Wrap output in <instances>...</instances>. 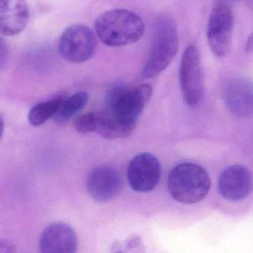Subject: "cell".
Returning <instances> with one entry per match:
<instances>
[{"instance_id":"ac0fdd59","label":"cell","mask_w":253,"mask_h":253,"mask_svg":"<svg viewBox=\"0 0 253 253\" xmlns=\"http://www.w3.org/2000/svg\"><path fill=\"white\" fill-rule=\"evenodd\" d=\"M15 247L11 242L5 240H0V253H14Z\"/></svg>"},{"instance_id":"9a60e30c","label":"cell","mask_w":253,"mask_h":253,"mask_svg":"<svg viewBox=\"0 0 253 253\" xmlns=\"http://www.w3.org/2000/svg\"><path fill=\"white\" fill-rule=\"evenodd\" d=\"M63 99L58 97L34 106L28 116L29 123L35 126H38L45 124L50 118H54L60 109Z\"/></svg>"},{"instance_id":"44dd1931","label":"cell","mask_w":253,"mask_h":253,"mask_svg":"<svg viewBox=\"0 0 253 253\" xmlns=\"http://www.w3.org/2000/svg\"><path fill=\"white\" fill-rule=\"evenodd\" d=\"M220 2H224V3H227V2H236V1H239V0H219Z\"/></svg>"},{"instance_id":"3957f363","label":"cell","mask_w":253,"mask_h":253,"mask_svg":"<svg viewBox=\"0 0 253 253\" xmlns=\"http://www.w3.org/2000/svg\"><path fill=\"white\" fill-rule=\"evenodd\" d=\"M179 47L178 32L174 19L164 14L157 20L153 42L142 71L145 79L155 78L164 72L174 60Z\"/></svg>"},{"instance_id":"d6986e66","label":"cell","mask_w":253,"mask_h":253,"mask_svg":"<svg viewBox=\"0 0 253 253\" xmlns=\"http://www.w3.org/2000/svg\"><path fill=\"white\" fill-rule=\"evenodd\" d=\"M253 35H251L247 40V45H246V51L250 54H251L253 51Z\"/></svg>"},{"instance_id":"30bf717a","label":"cell","mask_w":253,"mask_h":253,"mask_svg":"<svg viewBox=\"0 0 253 253\" xmlns=\"http://www.w3.org/2000/svg\"><path fill=\"white\" fill-rule=\"evenodd\" d=\"M252 186L251 174L243 166L228 167L219 177V192L228 201H239L247 198L251 192Z\"/></svg>"},{"instance_id":"4fadbf2b","label":"cell","mask_w":253,"mask_h":253,"mask_svg":"<svg viewBox=\"0 0 253 253\" xmlns=\"http://www.w3.org/2000/svg\"><path fill=\"white\" fill-rule=\"evenodd\" d=\"M30 18L26 0H0V34L15 36L24 31Z\"/></svg>"},{"instance_id":"5bb4252c","label":"cell","mask_w":253,"mask_h":253,"mask_svg":"<svg viewBox=\"0 0 253 253\" xmlns=\"http://www.w3.org/2000/svg\"><path fill=\"white\" fill-rule=\"evenodd\" d=\"M88 101V94L85 91L75 93L66 99H63L54 120L59 124L67 122L80 111L82 110Z\"/></svg>"},{"instance_id":"ba28073f","label":"cell","mask_w":253,"mask_h":253,"mask_svg":"<svg viewBox=\"0 0 253 253\" xmlns=\"http://www.w3.org/2000/svg\"><path fill=\"white\" fill-rule=\"evenodd\" d=\"M161 176V163L151 154H139L128 164L127 177L131 189L136 192L153 190L159 183Z\"/></svg>"},{"instance_id":"8fae6325","label":"cell","mask_w":253,"mask_h":253,"mask_svg":"<svg viewBox=\"0 0 253 253\" xmlns=\"http://www.w3.org/2000/svg\"><path fill=\"white\" fill-rule=\"evenodd\" d=\"M223 100L231 113L237 118H246L253 112V85L250 80L235 78L228 81L223 88Z\"/></svg>"},{"instance_id":"8992f818","label":"cell","mask_w":253,"mask_h":253,"mask_svg":"<svg viewBox=\"0 0 253 253\" xmlns=\"http://www.w3.org/2000/svg\"><path fill=\"white\" fill-rule=\"evenodd\" d=\"M97 49L94 32L84 25H73L66 29L59 42L62 57L71 63L81 64L89 60Z\"/></svg>"},{"instance_id":"277c9868","label":"cell","mask_w":253,"mask_h":253,"mask_svg":"<svg viewBox=\"0 0 253 253\" xmlns=\"http://www.w3.org/2000/svg\"><path fill=\"white\" fill-rule=\"evenodd\" d=\"M169 192L175 201L192 204L202 201L210 192L211 180L207 171L192 163H182L170 171Z\"/></svg>"},{"instance_id":"52a82bcc","label":"cell","mask_w":253,"mask_h":253,"mask_svg":"<svg viewBox=\"0 0 253 253\" xmlns=\"http://www.w3.org/2000/svg\"><path fill=\"white\" fill-rule=\"evenodd\" d=\"M234 15L227 3L219 2L211 10L207 29L209 45L214 55L226 56L230 49Z\"/></svg>"},{"instance_id":"7a4b0ae2","label":"cell","mask_w":253,"mask_h":253,"mask_svg":"<svg viewBox=\"0 0 253 253\" xmlns=\"http://www.w3.org/2000/svg\"><path fill=\"white\" fill-rule=\"evenodd\" d=\"M96 35L105 45L122 47L135 43L145 32L144 23L135 13L112 9L100 14L94 24Z\"/></svg>"},{"instance_id":"9c48e42d","label":"cell","mask_w":253,"mask_h":253,"mask_svg":"<svg viewBox=\"0 0 253 253\" xmlns=\"http://www.w3.org/2000/svg\"><path fill=\"white\" fill-rule=\"evenodd\" d=\"M122 180L118 171L109 166L96 167L87 180V190L90 196L98 202L115 199L121 191Z\"/></svg>"},{"instance_id":"5b68a950","label":"cell","mask_w":253,"mask_h":253,"mask_svg":"<svg viewBox=\"0 0 253 253\" xmlns=\"http://www.w3.org/2000/svg\"><path fill=\"white\" fill-rule=\"evenodd\" d=\"M179 81L186 104L190 107L198 106L204 94V74L201 56L195 45H189L183 52L179 69Z\"/></svg>"},{"instance_id":"6da1fadb","label":"cell","mask_w":253,"mask_h":253,"mask_svg":"<svg viewBox=\"0 0 253 253\" xmlns=\"http://www.w3.org/2000/svg\"><path fill=\"white\" fill-rule=\"evenodd\" d=\"M152 94V88L148 84L118 85L111 90L103 112L109 119L114 140L125 138L133 132Z\"/></svg>"},{"instance_id":"7c38bea8","label":"cell","mask_w":253,"mask_h":253,"mask_svg":"<svg viewBox=\"0 0 253 253\" xmlns=\"http://www.w3.org/2000/svg\"><path fill=\"white\" fill-rule=\"evenodd\" d=\"M78 237L75 230L64 223H54L45 228L40 240L43 253H74L78 250Z\"/></svg>"},{"instance_id":"2e32d148","label":"cell","mask_w":253,"mask_h":253,"mask_svg":"<svg viewBox=\"0 0 253 253\" xmlns=\"http://www.w3.org/2000/svg\"><path fill=\"white\" fill-rule=\"evenodd\" d=\"M97 112H88L77 117L74 121V127L78 132L82 134L94 132Z\"/></svg>"},{"instance_id":"ffe728a7","label":"cell","mask_w":253,"mask_h":253,"mask_svg":"<svg viewBox=\"0 0 253 253\" xmlns=\"http://www.w3.org/2000/svg\"><path fill=\"white\" fill-rule=\"evenodd\" d=\"M4 128H5V121H4L2 115L0 114V138H1L2 134H3Z\"/></svg>"},{"instance_id":"e0dca14e","label":"cell","mask_w":253,"mask_h":253,"mask_svg":"<svg viewBox=\"0 0 253 253\" xmlns=\"http://www.w3.org/2000/svg\"><path fill=\"white\" fill-rule=\"evenodd\" d=\"M8 47L3 38L0 37V69L5 66L8 60Z\"/></svg>"}]
</instances>
